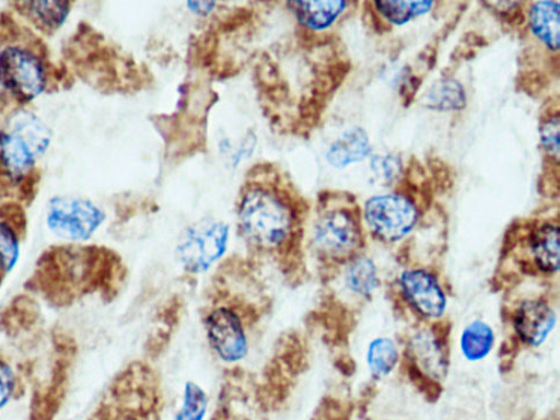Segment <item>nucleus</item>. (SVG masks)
<instances>
[{"instance_id":"nucleus-1","label":"nucleus","mask_w":560,"mask_h":420,"mask_svg":"<svg viewBox=\"0 0 560 420\" xmlns=\"http://www.w3.org/2000/svg\"><path fill=\"white\" fill-rule=\"evenodd\" d=\"M235 213L246 257L273 271L289 288L304 284L308 207L278 165L265 162L248 171Z\"/></svg>"},{"instance_id":"nucleus-2","label":"nucleus","mask_w":560,"mask_h":420,"mask_svg":"<svg viewBox=\"0 0 560 420\" xmlns=\"http://www.w3.org/2000/svg\"><path fill=\"white\" fill-rule=\"evenodd\" d=\"M275 305L265 269L246 256L226 257L210 272L201 288L199 322L224 371L244 368Z\"/></svg>"},{"instance_id":"nucleus-3","label":"nucleus","mask_w":560,"mask_h":420,"mask_svg":"<svg viewBox=\"0 0 560 420\" xmlns=\"http://www.w3.org/2000/svg\"><path fill=\"white\" fill-rule=\"evenodd\" d=\"M128 277L121 257L107 246L58 245L40 255L26 289L54 307H70L88 298L112 303Z\"/></svg>"},{"instance_id":"nucleus-4","label":"nucleus","mask_w":560,"mask_h":420,"mask_svg":"<svg viewBox=\"0 0 560 420\" xmlns=\"http://www.w3.org/2000/svg\"><path fill=\"white\" fill-rule=\"evenodd\" d=\"M362 240L358 209L336 196L323 195L311 229L310 247L324 283L334 279L340 267L355 260Z\"/></svg>"},{"instance_id":"nucleus-5","label":"nucleus","mask_w":560,"mask_h":420,"mask_svg":"<svg viewBox=\"0 0 560 420\" xmlns=\"http://www.w3.org/2000/svg\"><path fill=\"white\" fill-rule=\"evenodd\" d=\"M230 238L231 226L214 218L201 219L182 231L175 255L183 288L194 289L202 277L210 275L224 259Z\"/></svg>"},{"instance_id":"nucleus-6","label":"nucleus","mask_w":560,"mask_h":420,"mask_svg":"<svg viewBox=\"0 0 560 420\" xmlns=\"http://www.w3.org/2000/svg\"><path fill=\"white\" fill-rule=\"evenodd\" d=\"M51 142L48 126L27 112L12 117L3 131H0V167L18 186L22 178L34 170Z\"/></svg>"},{"instance_id":"nucleus-7","label":"nucleus","mask_w":560,"mask_h":420,"mask_svg":"<svg viewBox=\"0 0 560 420\" xmlns=\"http://www.w3.org/2000/svg\"><path fill=\"white\" fill-rule=\"evenodd\" d=\"M106 219V213L93 201L63 196L50 200L47 224L57 237L84 243L95 235Z\"/></svg>"},{"instance_id":"nucleus-8","label":"nucleus","mask_w":560,"mask_h":420,"mask_svg":"<svg viewBox=\"0 0 560 420\" xmlns=\"http://www.w3.org/2000/svg\"><path fill=\"white\" fill-rule=\"evenodd\" d=\"M0 86L20 103H28L47 91L44 60L20 47L0 51Z\"/></svg>"},{"instance_id":"nucleus-9","label":"nucleus","mask_w":560,"mask_h":420,"mask_svg":"<svg viewBox=\"0 0 560 420\" xmlns=\"http://www.w3.org/2000/svg\"><path fill=\"white\" fill-rule=\"evenodd\" d=\"M418 209L406 197L389 195L372 198L365 205V220L371 233L384 242H398L418 222Z\"/></svg>"},{"instance_id":"nucleus-10","label":"nucleus","mask_w":560,"mask_h":420,"mask_svg":"<svg viewBox=\"0 0 560 420\" xmlns=\"http://www.w3.org/2000/svg\"><path fill=\"white\" fill-rule=\"evenodd\" d=\"M400 285L407 304L420 317L428 320L443 317L446 310L445 293L431 272L423 269L408 270L404 272Z\"/></svg>"},{"instance_id":"nucleus-11","label":"nucleus","mask_w":560,"mask_h":420,"mask_svg":"<svg viewBox=\"0 0 560 420\" xmlns=\"http://www.w3.org/2000/svg\"><path fill=\"white\" fill-rule=\"evenodd\" d=\"M28 220L25 207L18 201L0 206V289L20 258V245L26 240Z\"/></svg>"},{"instance_id":"nucleus-12","label":"nucleus","mask_w":560,"mask_h":420,"mask_svg":"<svg viewBox=\"0 0 560 420\" xmlns=\"http://www.w3.org/2000/svg\"><path fill=\"white\" fill-rule=\"evenodd\" d=\"M556 324L555 311L544 301H527L516 310L514 328L524 343L542 345Z\"/></svg>"},{"instance_id":"nucleus-13","label":"nucleus","mask_w":560,"mask_h":420,"mask_svg":"<svg viewBox=\"0 0 560 420\" xmlns=\"http://www.w3.org/2000/svg\"><path fill=\"white\" fill-rule=\"evenodd\" d=\"M410 354L415 366L432 381H441L446 372V352L439 338L423 331L411 342Z\"/></svg>"},{"instance_id":"nucleus-14","label":"nucleus","mask_w":560,"mask_h":420,"mask_svg":"<svg viewBox=\"0 0 560 420\" xmlns=\"http://www.w3.org/2000/svg\"><path fill=\"white\" fill-rule=\"evenodd\" d=\"M533 264L538 271L553 275L560 265L559 228L544 224L534 229L528 240Z\"/></svg>"},{"instance_id":"nucleus-15","label":"nucleus","mask_w":560,"mask_h":420,"mask_svg":"<svg viewBox=\"0 0 560 420\" xmlns=\"http://www.w3.org/2000/svg\"><path fill=\"white\" fill-rule=\"evenodd\" d=\"M14 8L40 32L51 35L66 23L71 2H14Z\"/></svg>"},{"instance_id":"nucleus-16","label":"nucleus","mask_w":560,"mask_h":420,"mask_svg":"<svg viewBox=\"0 0 560 420\" xmlns=\"http://www.w3.org/2000/svg\"><path fill=\"white\" fill-rule=\"evenodd\" d=\"M299 23L308 30L324 31L336 23L347 8L345 0H323V2H288Z\"/></svg>"},{"instance_id":"nucleus-17","label":"nucleus","mask_w":560,"mask_h":420,"mask_svg":"<svg viewBox=\"0 0 560 420\" xmlns=\"http://www.w3.org/2000/svg\"><path fill=\"white\" fill-rule=\"evenodd\" d=\"M370 151V140L366 132L361 128H352L330 145L327 161L338 170H343L351 163L363 161Z\"/></svg>"},{"instance_id":"nucleus-18","label":"nucleus","mask_w":560,"mask_h":420,"mask_svg":"<svg viewBox=\"0 0 560 420\" xmlns=\"http://www.w3.org/2000/svg\"><path fill=\"white\" fill-rule=\"evenodd\" d=\"M533 33L552 51L560 47V5L555 2H538L530 10Z\"/></svg>"},{"instance_id":"nucleus-19","label":"nucleus","mask_w":560,"mask_h":420,"mask_svg":"<svg viewBox=\"0 0 560 420\" xmlns=\"http://www.w3.org/2000/svg\"><path fill=\"white\" fill-rule=\"evenodd\" d=\"M424 103L429 109L438 112H458L466 107V93L458 81L443 79L428 92Z\"/></svg>"},{"instance_id":"nucleus-20","label":"nucleus","mask_w":560,"mask_h":420,"mask_svg":"<svg viewBox=\"0 0 560 420\" xmlns=\"http://www.w3.org/2000/svg\"><path fill=\"white\" fill-rule=\"evenodd\" d=\"M493 331L485 323L475 322L462 336V349L466 359L471 362L483 360L493 346Z\"/></svg>"},{"instance_id":"nucleus-21","label":"nucleus","mask_w":560,"mask_h":420,"mask_svg":"<svg viewBox=\"0 0 560 420\" xmlns=\"http://www.w3.org/2000/svg\"><path fill=\"white\" fill-rule=\"evenodd\" d=\"M210 407V397L206 390L195 382L184 386L182 402L175 413L174 420H205Z\"/></svg>"},{"instance_id":"nucleus-22","label":"nucleus","mask_w":560,"mask_h":420,"mask_svg":"<svg viewBox=\"0 0 560 420\" xmlns=\"http://www.w3.org/2000/svg\"><path fill=\"white\" fill-rule=\"evenodd\" d=\"M432 5L433 2H431V0H421V2L377 0V2H375L377 12L394 25H405L411 19L427 14Z\"/></svg>"},{"instance_id":"nucleus-23","label":"nucleus","mask_w":560,"mask_h":420,"mask_svg":"<svg viewBox=\"0 0 560 420\" xmlns=\"http://www.w3.org/2000/svg\"><path fill=\"white\" fill-rule=\"evenodd\" d=\"M346 284L358 295L369 296L378 285L377 270L369 259H355L349 264Z\"/></svg>"},{"instance_id":"nucleus-24","label":"nucleus","mask_w":560,"mask_h":420,"mask_svg":"<svg viewBox=\"0 0 560 420\" xmlns=\"http://www.w3.org/2000/svg\"><path fill=\"white\" fill-rule=\"evenodd\" d=\"M398 362L396 346L387 339L373 341L369 348L368 363L372 375L383 377L387 375Z\"/></svg>"},{"instance_id":"nucleus-25","label":"nucleus","mask_w":560,"mask_h":420,"mask_svg":"<svg viewBox=\"0 0 560 420\" xmlns=\"http://www.w3.org/2000/svg\"><path fill=\"white\" fill-rule=\"evenodd\" d=\"M18 384L15 370L7 355L0 351V409L11 400Z\"/></svg>"},{"instance_id":"nucleus-26","label":"nucleus","mask_w":560,"mask_h":420,"mask_svg":"<svg viewBox=\"0 0 560 420\" xmlns=\"http://www.w3.org/2000/svg\"><path fill=\"white\" fill-rule=\"evenodd\" d=\"M559 116L556 115L552 118L546 120L541 126V142L545 151L557 162L559 161Z\"/></svg>"},{"instance_id":"nucleus-27","label":"nucleus","mask_w":560,"mask_h":420,"mask_svg":"<svg viewBox=\"0 0 560 420\" xmlns=\"http://www.w3.org/2000/svg\"><path fill=\"white\" fill-rule=\"evenodd\" d=\"M372 170L381 177L390 179L401 171V162L394 156L375 158L372 160Z\"/></svg>"},{"instance_id":"nucleus-28","label":"nucleus","mask_w":560,"mask_h":420,"mask_svg":"<svg viewBox=\"0 0 560 420\" xmlns=\"http://www.w3.org/2000/svg\"><path fill=\"white\" fill-rule=\"evenodd\" d=\"M420 85V79L412 75L407 77V80H405V82L402 83L401 96L405 100L404 104L406 105V107H408V105L411 103L415 94L418 93Z\"/></svg>"},{"instance_id":"nucleus-29","label":"nucleus","mask_w":560,"mask_h":420,"mask_svg":"<svg viewBox=\"0 0 560 420\" xmlns=\"http://www.w3.org/2000/svg\"><path fill=\"white\" fill-rule=\"evenodd\" d=\"M214 7V2H188V8L198 15L210 14Z\"/></svg>"},{"instance_id":"nucleus-30","label":"nucleus","mask_w":560,"mask_h":420,"mask_svg":"<svg viewBox=\"0 0 560 420\" xmlns=\"http://www.w3.org/2000/svg\"><path fill=\"white\" fill-rule=\"evenodd\" d=\"M313 420H334L330 417H328V409L325 401Z\"/></svg>"}]
</instances>
